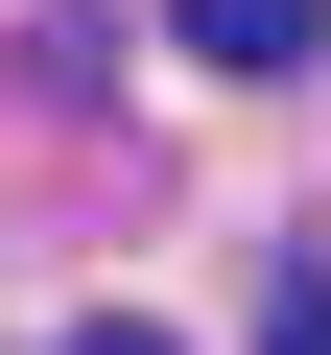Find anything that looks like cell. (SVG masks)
Segmentation results:
<instances>
[{
    "mask_svg": "<svg viewBox=\"0 0 331 355\" xmlns=\"http://www.w3.org/2000/svg\"><path fill=\"white\" fill-rule=\"evenodd\" d=\"M190 48H213V71H307V48H331V0H190Z\"/></svg>",
    "mask_w": 331,
    "mask_h": 355,
    "instance_id": "obj_1",
    "label": "cell"
},
{
    "mask_svg": "<svg viewBox=\"0 0 331 355\" xmlns=\"http://www.w3.org/2000/svg\"><path fill=\"white\" fill-rule=\"evenodd\" d=\"M260 355H331V284H284V308H260Z\"/></svg>",
    "mask_w": 331,
    "mask_h": 355,
    "instance_id": "obj_2",
    "label": "cell"
},
{
    "mask_svg": "<svg viewBox=\"0 0 331 355\" xmlns=\"http://www.w3.org/2000/svg\"><path fill=\"white\" fill-rule=\"evenodd\" d=\"M71 355H166V331H142V308H118V331H71Z\"/></svg>",
    "mask_w": 331,
    "mask_h": 355,
    "instance_id": "obj_3",
    "label": "cell"
}]
</instances>
